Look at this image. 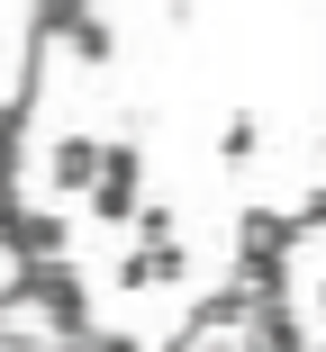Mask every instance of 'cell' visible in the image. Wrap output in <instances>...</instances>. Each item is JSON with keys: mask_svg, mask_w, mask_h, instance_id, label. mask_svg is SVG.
I'll return each mask as SVG.
<instances>
[{"mask_svg": "<svg viewBox=\"0 0 326 352\" xmlns=\"http://www.w3.org/2000/svg\"><path fill=\"white\" fill-rule=\"evenodd\" d=\"M136 181H145L136 145H109V172H100V190H91V217H109V226H118V217H136V208H145Z\"/></svg>", "mask_w": 326, "mask_h": 352, "instance_id": "cell-1", "label": "cell"}, {"mask_svg": "<svg viewBox=\"0 0 326 352\" xmlns=\"http://www.w3.org/2000/svg\"><path fill=\"white\" fill-rule=\"evenodd\" d=\"M109 172V145H91V135H54V154H45V181L54 190H100Z\"/></svg>", "mask_w": 326, "mask_h": 352, "instance_id": "cell-2", "label": "cell"}, {"mask_svg": "<svg viewBox=\"0 0 326 352\" xmlns=\"http://www.w3.org/2000/svg\"><path fill=\"white\" fill-rule=\"evenodd\" d=\"M181 271H190L181 244H145V253H127V262H118V289H163V280H181Z\"/></svg>", "mask_w": 326, "mask_h": 352, "instance_id": "cell-3", "label": "cell"}, {"mask_svg": "<svg viewBox=\"0 0 326 352\" xmlns=\"http://www.w3.org/2000/svg\"><path fill=\"white\" fill-rule=\"evenodd\" d=\"M19 262H63V217H10Z\"/></svg>", "mask_w": 326, "mask_h": 352, "instance_id": "cell-4", "label": "cell"}, {"mask_svg": "<svg viewBox=\"0 0 326 352\" xmlns=\"http://www.w3.org/2000/svg\"><path fill=\"white\" fill-rule=\"evenodd\" d=\"M73 54H82V63H109V28L82 19V28H73Z\"/></svg>", "mask_w": 326, "mask_h": 352, "instance_id": "cell-5", "label": "cell"}, {"mask_svg": "<svg viewBox=\"0 0 326 352\" xmlns=\"http://www.w3.org/2000/svg\"><path fill=\"white\" fill-rule=\"evenodd\" d=\"M317 307H326V280H317Z\"/></svg>", "mask_w": 326, "mask_h": 352, "instance_id": "cell-6", "label": "cell"}, {"mask_svg": "<svg viewBox=\"0 0 326 352\" xmlns=\"http://www.w3.org/2000/svg\"><path fill=\"white\" fill-rule=\"evenodd\" d=\"M317 352H326V343H317Z\"/></svg>", "mask_w": 326, "mask_h": 352, "instance_id": "cell-7", "label": "cell"}]
</instances>
